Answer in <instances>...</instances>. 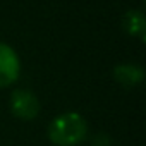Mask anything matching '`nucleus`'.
Masks as SVG:
<instances>
[{"mask_svg":"<svg viewBox=\"0 0 146 146\" xmlns=\"http://www.w3.org/2000/svg\"><path fill=\"white\" fill-rule=\"evenodd\" d=\"M21 76V60L17 52L0 41V88L12 86Z\"/></svg>","mask_w":146,"mask_h":146,"instance_id":"nucleus-3","label":"nucleus"},{"mask_svg":"<svg viewBox=\"0 0 146 146\" xmlns=\"http://www.w3.org/2000/svg\"><path fill=\"white\" fill-rule=\"evenodd\" d=\"M9 108H11V112H12V115L16 119L24 120V122H29V120H35L40 115L41 105H40L38 96L31 90L17 88V90H14L11 93Z\"/></svg>","mask_w":146,"mask_h":146,"instance_id":"nucleus-2","label":"nucleus"},{"mask_svg":"<svg viewBox=\"0 0 146 146\" xmlns=\"http://www.w3.org/2000/svg\"><path fill=\"white\" fill-rule=\"evenodd\" d=\"M88 120L78 112H62L46 127V137L53 146H79L88 139Z\"/></svg>","mask_w":146,"mask_h":146,"instance_id":"nucleus-1","label":"nucleus"},{"mask_svg":"<svg viewBox=\"0 0 146 146\" xmlns=\"http://www.w3.org/2000/svg\"><path fill=\"white\" fill-rule=\"evenodd\" d=\"M113 79L122 88H136L144 81V69L137 64L124 62L113 67Z\"/></svg>","mask_w":146,"mask_h":146,"instance_id":"nucleus-4","label":"nucleus"},{"mask_svg":"<svg viewBox=\"0 0 146 146\" xmlns=\"http://www.w3.org/2000/svg\"><path fill=\"white\" fill-rule=\"evenodd\" d=\"M122 28L127 35L137 38L139 41H144L146 36V19L141 9H131L122 17Z\"/></svg>","mask_w":146,"mask_h":146,"instance_id":"nucleus-5","label":"nucleus"},{"mask_svg":"<svg viewBox=\"0 0 146 146\" xmlns=\"http://www.w3.org/2000/svg\"><path fill=\"white\" fill-rule=\"evenodd\" d=\"M90 146H113V141L105 132H96L90 137Z\"/></svg>","mask_w":146,"mask_h":146,"instance_id":"nucleus-6","label":"nucleus"}]
</instances>
